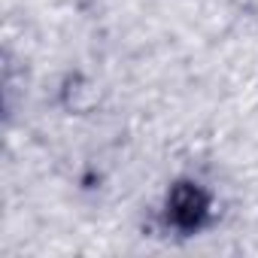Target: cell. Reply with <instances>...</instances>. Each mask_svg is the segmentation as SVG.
<instances>
[{"label": "cell", "mask_w": 258, "mask_h": 258, "mask_svg": "<svg viewBox=\"0 0 258 258\" xmlns=\"http://www.w3.org/2000/svg\"><path fill=\"white\" fill-rule=\"evenodd\" d=\"M204 216H207V195L188 182L176 185L170 195V219L179 228H198Z\"/></svg>", "instance_id": "1"}]
</instances>
